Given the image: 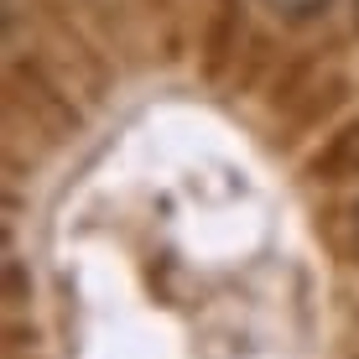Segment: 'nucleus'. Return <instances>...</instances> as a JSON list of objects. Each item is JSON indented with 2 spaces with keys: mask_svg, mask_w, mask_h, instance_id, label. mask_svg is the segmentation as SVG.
<instances>
[{
  "mask_svg": "<svg viewBox=\"0 0 359 359\" xmlns=\"http://www.w3.org/2000/svg\"><path fill=\"white\" fill-rule=\"evenodd\" d=\"M276 16H313V11H323L328 0H266Z\"/></svg>",
  "mask_w": 359,
  "mask_h": 359,
  "instance_id": "nucleus-1",
  "label": "nucleus"
}]
</instances>
